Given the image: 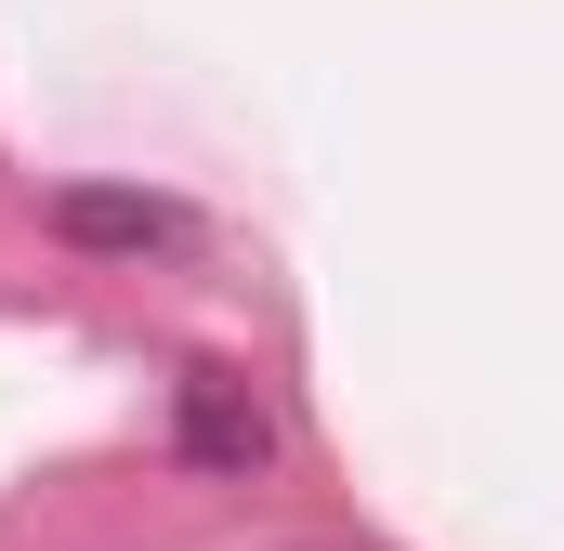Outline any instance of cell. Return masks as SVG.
<instances>
[{"mask_svg":"<svg viewBox=\"0 0 564 551\" xmlns=\"http://www.w3.org/2000/svg\"><path fill=\"white\" fill-rule=\"evenodd\" d=\"M263 446H276V433H263V408H250L224 368L184 381V460H197V473H263Z\"/></svg>","mask_w":564,"mask_h":551,"instance_id":"cell-1","label":"cell"},{"mask_svg":"<svg viewBox=\"0 0 564 551\" xmlns=\"http://www.w3.org/2000/svg\"><path fill=\"white\" fill-rule=\"evenodd\" d=\"M66 237L79 250H158L171 210H144V197H66Z\"/></svg>","mask_w":564,"mask_h":551,"instance_id":"cell-2","label":"cell"}]
</instances>
